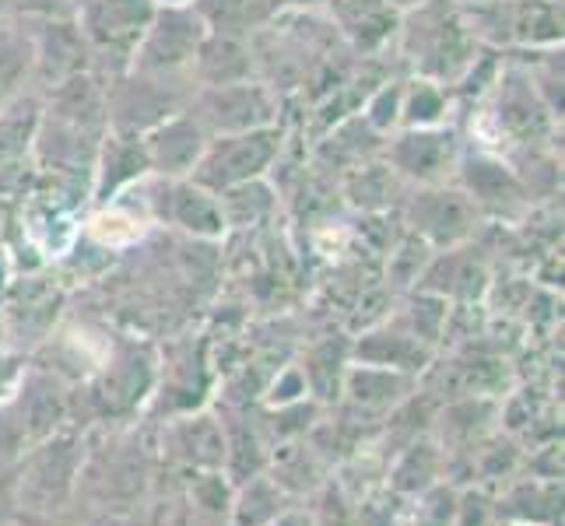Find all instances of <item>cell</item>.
Returning a JSON list of instances; mask_svg holds the SVG:
<instances>
[{
  "label": "cell",
  "mask_w": 565,
  "mask_h": 526,
  "mask_svg": "<svg viewBox=\"0 0 565 526\" xmlns=\"http://www.w3.org/2000/svg\"><path fill=\"white\" fill-rule=\"evenodd\" d=\"M278 148H281V133L275 127L207 138L198 165L190 172V183L214 193V197L232 186L257 183L270 169V162L278 159Z\"/></svg>",
  "instance_id": "1"
},
{
  "label": "cell",
  "mask_w": 565,
  "mask_h": 526,
  "mask_svg": "<svg viewBox=\"0 0 565 526\" xmlns=\"http://www.w3.org/2000/svg\"><path fill=\"white\" fill-rule=\"evenodd\" d=\"M207 35L204 18L190 4H162L154 8L148 29L134 46V71L145 77L177 74L180 67L198 61V50Z\"/></svg>",
  "instance_id": "2"
},
{
  "label": "cell",
  "mask_w": 565,
  "mask_h": 526,
  "mask_svg": "<svg viewBox=\"0 0 565 526\" xmlns=\"http://www.w3.org/2000/svg\"><path fill=\"white\" fill-rule=\"evenodd\" d=\"M207 138L222 133H243L275 127L278 103L264 85L257 82H232V85H204V92L186 109Z\"/></svg>",
  "instance_id": "3"
},
{
  "label": "cell",
  "mask_w": 565,
  "mask_h": 526,
  "mask_svg": "<svg viewBox=\"0 0 565 526\" xmlns=\"http://www.w3.org/2000/svg\"><path fill=\"white\" fill-rule=\"evenodd\" d=\"M154 14L151 0H77L74 22L85 32L88 46L130 50L138 46L141 32Z\"/></svg>",
  "instance_id": "4"
},
{
  "label": "cell",
  "mask_w": 565,
  "mask_h": 526,
  "mask_svg": "<svg viewBox=\"0 0 565 526\" xmlns=\"http://www.w3.org/2000/svg\"><path fill=\"white\" fill-rule=\"evenodd\" d=\"M141 141H145L148 169L166 175V180H177V175L193 172V165H198L201 151L207 144V133L198 127V120H193L190 112H172L162 124L145 130Z\"/></svg>",
  "instance_id": "5"
},
{
  "label": "cell",
  "mask_w": 565,
  "mask_h": 526,
  "mask_svg": "<svg viewBox=\"0 0 565 526\" xmlns=\"http://www.w3.org/2000/svg\"><path fill=\"white\" fill-rule=\"evenodd\" d=\"M32 35V74L43 88H56L74 74L88 71V39L77 22H39Z\"/></svg>",
  "instance_id": "6"
},
{
  "label": "cell",
  "mask_w": 565,
  "mask_h": 526,
  "mask_svg": "<svg viewBox=\"0 0 565 526\" xmlns=\"http://www.w3.org/2000/svg\"><path fill=\"white\" fill-rule=\"evenodd\" d=\"M390 159H394L397 172L412 175V180L439 183L443 172L454 165V138L436 127L407 130L394 144V151H390Z\"/></svg>",
  "instance_id": "7"
},
{
  "label": "cell",
  "mask_w": 565,
  "mask_h": 526,
  "mask_svg": "<svg viewBox=\"0 0 565 526\" xmlns=\"http://www.w3.org/2000/svg\"><path fill=\"white\" fill-rule=\"evenodd\" d=\"M39 120H43V103L32 92H22L8 106H0V169L22 162L32 151Z\"/></svg>",
  "instance_id": "8"
},
{
  "label": "cell",
  "mask_w": 565,
  "mask_h": 526,
  "mask_svg": "<svg viewBox=\"0 0 565 526\" xmlns=\"http://www.w3.org/2000/svg\"><path fill=\"white\" fill-rule=\"evenodd\" d=\"M330 11L338 14L341 29L355 39V46L373 50L394 32L397 11L386 0H330Z\"/></svg>",
  "instance_id": "9"
},
{
  "label": "cell",
  "mask_w": 565,
  "mask_h": 526,
  "mask_svg": "<svg viewBox=\"0 0 565 526\" xmlns=\"http://www.w3.org/2000/svg\"><path fill=\"white\" fill-rule=\"evenodd\" d=\"M32 77V35L18 29H0V106L25 92Z\"/></svg>",
  "instance_id": "10"
},
{
  "label": "cell",
  "mask_w": 565,
  "mask_h": 526,
  "mask_svg": "<svg viewBox=\"0 0 565 526\" xmlns=\"http://www.w3.org/2000/svg\"><path fill=\"white\" fill-rule=\"evenodd\" d=\"M172 197H177V222L193 228V232H204V236H214V232H222L225 225V211L222 204H214L211 197L214 193L193 186V183H183L172 190Z\"/></svg>",
  "instance_id": "11"
},
{
  "label": "cell",
  "mask_w": 565,
  "mask_h": 526,
  "mask_svg": "<svg viewBox=\"0 0 565 526\" xmlns=\"http://www.w3.org/2000/svg\"><path fill=\"white\" fill-rule=\"evenodd\" d=\"M401 120L418 130V127H436L439 116L446 112V95L439 92L436 82H418L412 92L401 95Z\"/></svg>",
  "instance_id": "12"
},
{
  "label": "cell",
  "mask_w": 565,
  "mask_h": 526,
  "mask_svg": "<svg viewBox=\"0 0 565 526\" xmlns=\"http://www.w3.org/2000/svg\"><path fill=\"white\" fill-rule=\"evenodd\" d=\"M11 8L32 22H74L77 0H11Z\"/></svg>",
  "instance_id": "13"
},
{
  "label": "cell",
  "mask_w": 565,
  "mask_h": 526,
  "mask_svg": "<svg viewBox=\"0 0 565 526\" xmlns=\"http://www.w3.org/2000/svg\"><path fill=\"white\" fill-rule=\"evenodd\" d=\"M401 88L394 85V88H383L373 103H369V112H365V120L373 124V127H380V130H386V127H394L397 120H401Z\"/></svg>",
  "instance_id": "14"
},
{
  "label": "cell",
  "mask_w": 565,
  "mask_h": 526,
  "mask_svg": "<svg viewBox=\"0 0 565 526\" xmlns=\"http://www.w3.org/2000/svg\"><path fill=\"white\" fill-rule=\"evenodd\" d=\"M320 0H270V8H313Z\"/></svg>",
  "instance_id": "15"
},
{
  "label": "cell",
  "mask_w": 565,
  "mask_h": 526,
  "mask_svg": "<svg viewBox=\"0 0 565 526\" xmlns=\"http://www.w3.org/2000/svg\"><path fill=\"white\" fill-rule=\"evenodd\" d=\"M386 4L394 8V11H407V8H422L425 0H386Z\"/></svg>",
  "instance_id": "16"
},
{
  "label": "cell",
  "mask_w": 565,
  "mask_h": 526,
  "mask_svg": "<svg viewBox=\"0 0 565 526\" xmlns=\"http://www.w3.org/2000/svg\"><path fill=\"white\" fill-rule=\"evenodd\" d=\"M162 4H190V0H162Z\"/></svg>",
  "instance_id": "17"
}]
</instances>
